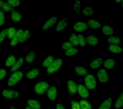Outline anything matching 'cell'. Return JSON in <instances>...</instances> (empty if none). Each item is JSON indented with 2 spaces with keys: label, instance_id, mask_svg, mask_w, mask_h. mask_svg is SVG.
Wrapping results in <instances>:
<instances>
[{
  "label": "cell",
  "instance_id": "44",
  "mask_svg": "<svg viewBox=\"0 0 123 109\" xmlns=\"http://www.w3.org/2000/svg\"><path fill=\"white\" fill-rule=\"evenodd\" d=\"M73 46L70 42H65L63 43V44H62V49L63 50H66L67 49L72 47Z\"/></svg>",
  "mask_w": 123,
  "mask_h": 109
},
{
  "label": "cell",
  "instance_id": "24",
  "mask_svg": "<svg viewBox=\"0 0 123 109\" xmlns=\"http://www.w3.org/2000/svg\"><path fill=\"white\" fill-rule=\"evenodd\" d=\"M16 61V58L14 55H9L6 60L5 65L6 67H11L14 65Z\"/></svg>",
  "mask_w": 123,
  "mask_h": 109
},
{
  "label": "cell",
  "instance_id": "47",
  "mask_svg": "<svg viewBox=\"0 0 123 109\" xmlns=\"http://www.w3.org/2000/svg\"><path fill=\"white\" fill-rule=\"evenodd\" d=\"M10 108L11 109H16V108H15V107H14V106H10Z\"/></svg>",
  "mask_w": 123,
  "mask_h": 109
},
{
  "label": "cell",
  "instance_id": "48",
  "mask_svg": "<svg viewBox=\"0 0 123 109\" xmlns=\"http://www.w3.org/2000/svg\"><path fill=\"white\" fill-rule=\"evenodd\" d=\"M25 109H33L30 108V107H29V106H27L25 107Z\"/></svg>",
  "mask_w": 123,
  "mask_h": 109
},
{
  "label": "cell",
  "instance_id": "6",
  "mask_svg": "<svg viewBox=\"0 0 123 109\" xmlns=\"http://www.w3.org/2000/svg\"><path fill=\"white\" fill-rule=\"evenodd\" d=\"M68 92L70 96L72 97L75 94L77 91V86L74 81L69 80L67 82Z\"/></svg>",
  "mask_w": 123,
  "mask_h": 109
},
{
  "label": "cell",
  "instance_id": "21",
  "mask_svg": "<svg viewBox=\"0 0 123 109\" xmlns=\"http://www.w3.org/2000/svg\"><path fill=\"white\" fill-rule=\"evenodd\" d=\"M115 64L116 63L114 59H108L104 62V65L107 69H111L114 68Z\"/></svg>",
  "mask_w": 123,
  "mask_h": 109
},
{
  "label": "cell",
  "instance_id": "30",
  "mask_svg": "<svg viewBox=\"0 0 123 109\" xmlns=\"http://www.w3.org/2000/svg\"><path fill=\"white\" fill-rule=\"evenodd\" d=\"M55 58L52 55H49L45 59L42 63V66L45 67H48L54 62Z\"/></svg>",
  "mask_w": 123,
  "mask_h": 109
},
{
  "label": "cell",
  "instance_id": "18",
  "mask_svg": "<svg viewBox=\"0 0 123 109\" xmlns=\"http://www.w3.org/2000/svg\"><path fill=\"white\" fill-rule=\"evenodd\" d=\"M40 72V70L39 69H33L28 72L26 75V77L28 79H34L38 76Z\"/></svg>",
  "mask_w": 123,
  "mask_h": 109
},
{
  "label": "cell",
  "instance_id": "10",
  "mask_svg": "<svg viewBox=\"0 0 123 109\" xmlns=\"http://www.w3.org/2000/svg\"><path fill=\"white\" fill-rule=\"evenodd\" d=\"M88 25L85 22L81 21L78 22L74 25L73 28L77 32H82L86 30Z\"/></svg>",
  "mask_w": 123,
  "mask_h": 109
},
{
  "label": "cell",
  "instance_id": "38",
  "mask_svg": "<svg viewBox=\"0 0 123 109\" xmlns=\"http://www.w3.org/2000/svg\"><path fill=\"white\" fill-rule=\"evenodd\" d=\"M79 44L81 46H84L86 44V41L85 37L81 34H79L78 37Z\"/></svg>",
  "mask_w": 123,
  "mask_h": 109
},
{
  "label": "cell",
  "instance_id": "20",
  "mask_svg": "<svg viewBox=\"0 0 123 109\" xmlns=\"http://www.w3.org/2000/svg\"><path fill=\"white\" fill-rule=\"evenodd\" d=\"M112 103L111 98H108L101 104L98 109H110L111 107Z\"/></svg>",
  "mask_w": 123,
  "mask_h": 109
},
{
  "label": "cell",
  "instance_id": "35",
  "mask_svg": "<svg viewBox=\"0 0 123 109\" xmlns=\"http://www.w3.org/2000/svg\"><path fill=\"white\" fill-rule=\"evenodd\" d=\"M79 51V50L77 49L71 47L66 50L64 52V53L66 56H70L75 55L78 53Z\"/></svg>",
  "mask_w": 123,
  "mask_h": 109
},
{
  "label": "cell",
  "instance_id": "3",
  "mask_svg": "<svg viewBox=\"0 0 123 109\" xmlns=\"http://www.w3.org/2000/svg\"><path fill=\"white\" fill-rule=\"evenodd\" d=\"M49 87V84L45 82H40L36 85L34 91L37 94L40 95L45 93Z\"/></svg>",
  "mask_w": 123,
  "mask_h": 109
},
{
  "label": "cell",
  "instance_id": "1",
  "mask_svg": "<svg viewBox=\"0 0 123 109\" xmlns=\"http://www.w3.org/2000/svg\"><path fill=\"white\" fill-rule=\"evenodd\" d=\"M62 60L60 58H57L48 67L46 76L52 74L58 71L62 65Z\"/></svg>",
  "mask_w": 123,
  "mask_h": 109
},
{
  "label": "cell",
  "instance_id": "15",
  "mask_svg": "<svg viewBox=\"0 0 123 109\" xmlns=\"http://www.w3.org/2000/svg\"><path fill=\"white\" fill-rule=\"evenodd\" d=\"M0 8L6 12H11L14 10L13 7H12L8 3L0 0Z\"/></svg>",
  "mask_w": 123,
  "mask_h": 109
},
{
  "label": "cell",
  "instance_id": "19",
  "mask_svg": "<svg viewBox=\"0 0 123 109\" xmlns=\"http://www.w3.org/2000/svg\"><path fill=\"white\" fill-rule=\"evenodd\" d=\"M86 41L91 46H95L98 43V38L93 35H90L86 37Z\"/></svg>",
  "mask_w": 123,
  "mask_h": 109
},
{
  "label": "cell",
  "instance_id": "29",
  "mask_svg": "<svg viewBox=\"0 0 123 109\" xmlns=\"http://www.w3.org/2000/svg\"><path fill=\"white\" fill-rule=\"evenodd\" d=\"M36 57V52L35 51L29 52L26 55L25 61L26 63H31L34 61Z\"/></svg>",
  "mask_w": 123,
  "mask_h": 109
},
{
  "label": "cell",
  "instance_id": "16",
  "mask_svg": "<svg viewBox=\"0 0 123 109\" xmlns=\"http://www.w3.org/2000/svg\"><path fill=\"white\" fill-rule=\"evenodd\" d=\"M103 62V59L101 58H97L93 60L90 63L89 66L91 68L94 69H98L101 66Z\"/></svg>",
  "mask_w": 123,
  "mask_h": 109
},
{
  "label": "cell",
  "instance_id": "41",
  "mask_svg": "<svg viewBox=\"0 0 123 109\" xmlns=\"http://www.w3.org/2000/svg\"><path fill=\"white\" fill-rule=\"evenodd\" d=\"M7 29H4L1 31L0 33V43L4 40L7 36Z\"/></svg>",
  "mask_w": 123,
  "mask_h": 109
},
{
  "label": "cell",
  "instance_id": "39",
  "mask_svg": "<svg viewBox=\"0 0 123 109\" xmlns=\"http://www.w3.org/2000/svg\"><path fill=\"white\" fill-rule=\"evenodd\" d=\"M80 0L75 1V2L74 4V8L73 9L78 14H79L80 12Z\"/></svg>",
  "mask_w": 123,
  "mask_h": 109
},
{
  "label": "cell",
  "instance_id": "37",
  "mask_svg": "<svg viewBox=\"0 0 123 109\" xmlns=\"http://www.w3.org/2000/svg\"><path fill=\"white\" fill-rule=\"evenodd\" d=\"M82 13L85 16H89L93 15L94 11L91 7L86 6L82 10Z\"/></svg>",
  "mask_w": 123,
  "mask_h": 109
},
{
  "label": "cell",
  "instance_id": "12",
  "mask_svg": "<svg viewBox=\"0 0 123 109\" xmlns=\"http://www.w3.org/2000/svg\"><path fill=\"white\" fill-rule=\"evenodd\" d=\"M57 19V17H51L44 23L42 27V29L43 30H47L49 28L55 24Z\"/></svg>",
  "mask_w": 123,
  "mask_h": 109
},
{
  "label": "cell",
  "instance_id": "5",
  "mask_svg": "<svg viewBox=\"0 0 123 109\" xmlns=\"http://www.w3.org/2000/svg\"><path fill=\"white\" fill-rule=\"evenodd\" d=\"M2 94L4 97L8 99L17 98L20 96V94L18 92L12 90H4Z\"/></svg>",
  "mask_w": 123,
  "mask_h": 109
},
{
  "label": "cell",
  "instance_id": "26",
  "mask_svg": "<svg viewBox=\"0 0 123 109\" xmlns=\"http://www.w3.org/2000/svg\"><path fill=\"white\" fill-rule=\"evenodd\" d=\"M87 24L91 28L97 29L102 26V24L99 22L93 19H90L87 21Z\"/></svg>",
  "mask_w": 123,
  "mask_h": 109
},
{
  "label": "cell",
  "instance_id": "23",
  "mask_svg": "<svg viewBox=\"0 0 123 109\" xmlns=\"http://www.w3.org/2000/svg\"><path fill=\"white\" fill-rule=\"evenodd\" d=\"M29 107L33 109H40V103L37 100L33 99H29L27 101Z\"/></svg>",
  "mask_w": 123,
  "mask_h": 109
},
{
  "label": "cell",
  "instance_id": "27",
  "mask_svg": "<svg viewBox=\"0 0 123 109\" xmlns=\"http://www.w3.org/2000/svg\"><path fill=\"white\" fill-rule=\"evenodd\" d=\"M79 105L81 109H92V106L89 101L82 99L79 102Z\"/></svg>",
  "mask_w": 123,
  "mask_h": 109
},
{
  "label": "cell",
  "instance_id": "22",
  "mask_svg": "<svg viewBox=\"0 0 123 109\" xmlns=\"http://www.w3.org/2000/svg\"><path fill=\"white\" fill-rule=\"evenodd\" d=\"M102 31L104 35L108 36L113 35L114 32V29L108 25L103 26L102 28Z\"/></svg>",
  "mask_w": 123,
  "mask_h": 109
},
{
  "label": "cell",
  "instance_id": "34",
  "mask_svg": "<svg viewBox=\"0 0 123 109\" xmlns=\"http://www.w3.org/2000/svg\"><path fill=\"white\" fill-rule=\"evenodd\" d=\"M31 35V34L29 30L28 29L25 30V32H24L22 38L20 40V42L24 43L28 39H29Z\"/></svg>",
  "mask_w": 123,
  "mask_h": 109
},
{
  "label": "cell",
  "instance_id": "33",
  "mask_svg": "<svg viewBox=\"0 0 123 109\" xmlns=\"http://www.w3.org/2000/svg\"><path fill=\"white\" fill-rule=\"evenodd\" d=\"M69 40L73 46H77L79 44L78 37L75 33H73L71 34Z\"/></svg>",
  "mask_w": 123,
  "mask_h": 109
},
{
  "label": "cell",
  "instance_id": "36",
  "mask_svg": "<svg viewBox=\"0 0 123 109\" xmlns=\"http://www.w3.org/2000/svg\"><path fill=\"white\" fill-rule=\"evenodd\" d=\"M108 42L115 45H119L121 42L120 38L115 36H111L107 39Z\"/></svg>",
  "mask_w": 123,
  "mask_h": 109
},
{
  "label": "cell",
  "instance_id": "40",
  "mask_svg": "<svg viewBox=\"0 0 123 109\" xmlns=\"http://www.w3.org/2000/svg\"><path fill=\"white\" fill-rule=\"evenodd\" d=\"M6 2L12 7L19 6L21 4V1L20 0H7Z\"/></svg>",
  "mask_w": 123,
  "mask_h": 109
},
{
  "label": "cell",
  "instance_id": "9",
  "mask_svg": "<svg viewBox=\"0 0 123 109\" xmlns=\"http://www.w3.org/2000/svg\"><path fill=\"white\" fill-rule=\"evenodd\" d=\"M77 91L80 96L83 98H87L89 96L88 90L84 85L79 84L77 86Z\"/></svg>",
  "mask_w": 123,
  "mask_h": 109
},
{
  "label": "cell",
  "instance_id": "28",
  "mask_svg": "<svg viewBox=\"0 0 123 109\" xmlns=\"http://www.w3.org/2000/svg\"><path fill=\"white\" fill-rule=\"evenodd\" d=\"M75 70L76 73L80 76H84L87 74V70L86 69L80 66L75 67Z\"/></svg>",
  "mask_w": 123,
  "mask_h": 109
},
{
  "label": "cell",
  "instance_id": "25",
  "mask_svg": "<svg viewBox=\"0 0 123 109\" xmlns=\"http://www.w3.org/2000/svg\"><path fill=\"white\" fill-rule=\"evenodd\" d=\"M108 50L111 52L115 53H121L123 51V49L119 46L114 45H110Z\"/></svg>",
  "mask_w": 123,
  "mask_h": 109
},
{
  "label": "cell",
  "instance_id": "13",
  "mask_svg": "<svg viewBox=\"0 0 123 109\" xmlns=\"http://www.w3.org/2000/svg\"><path fill=\"white\" fill-rule=\"evenodd\" d=\"M68 23L67 18H63L59 22L56 26V30L58 31H61L66 27Z\"/></svg>",
  "mask_w": 123,
  "mask_h": 109
},
{
  "label": "cell",
  "instance_id": "46",
  "mask_svg": "<svg viewBox=\"0 0 123 109\" xmlns=\"http://www.w3.org/2000/svg\"><path fill=\"white\" fill-rule=\"evenodd\" d=\"M56 109H66L60 103L57 104L56 106Z\"/></svg>",
  "mask_w": 123,
  "mask_h": 109
},
{
  "label": "cell",
  "instance_id": "11",
  "mask_svg": "<svg viewBox=\"0 0 123 109\" xmlns=\"http://www.w3.org/2000/svg\"><path fill=\"white\" fill-rule=\"evenodd\" d=\"M57 91L55 87L51 86L49 88L47 92V96L49 99L54 101L55 100L56 98Z\"/></svg>",
  "mask_w": 123,
  "mask_h": 109
},
{
  "label": "cell",
  "instance_id": "49",
  "mask_svg": "<svg viewBox=\"0 0 123 109\" xmlns=\"http://www.w3.org/2000/svg\"><path fill=\"white\" fill-rule=\"evenodd\" d=\"M117 3H120V2H121L123 1V0H116L115 1Z\"/></svg>",
  "mask_w": 123,
  "mask_h": 109
},
{
  "label": "cell",
  "instance_id": "32",
  "mask_svg": "<svg viewBox=\"0 0 123 109\" xmlns=\"http://www.w3.org/2000/svg\"><path fill=\"white\" fill-rule=\"evenodd\" d=\"M123 105V94L122 93L115 103L114 108L116 109H119L122 108Z\"/></svg>",
  "mask_w": 123,
  "mask_h": 109
},
{
  "label": "cell",
  "instance_id": "14",
  "mask_svg": "<svg viewBox=\"0 0 123 109\" xmlns=\"http://www.w3.org/2000/svg\"><path fill=\"white\" fill-rule=\"evenodd\" d=\"M24 59L23 57H21L19 58L17 62L11 69L10 72L11 73L15 72V71L20 69L24 63Z\"/></svg>",
  "mask_w": 123,
  "mask_h": 109
},
{
  "label": "cell",
  "instance_id": "8",
  "mask_svg": "<svg viewBox=\"0 0 123 109\" xmlns=\"http://www.w3.org/2000/svg\"><path fill=\"white\" fill-rule=\"evenodd\" d=\"M23 33L24 31L22 29H20L17 30L16 35L11 41L10 44L11 46H15L18 44L21 40Z\"/></svg>",
  "mask_w": 123,
  "mask_h": 109
},
{
  "label": "cell",
  "instance_id": "4",
  "mask_svg": "<svg viewBox=\"0 0 123 109\" xmlns=\"http://www.w3.org/2000/svg\"><path fill=\"white\" fill-rule=\"evenodd\" d=\"M86 86L89 89H93L96 87L97 83L96 78L94 75H88L85 76L84 79Z\"/></svg>",
  "mask_w": 123,
  "mask_h": 109
},
{
  "label": "cell",
  "instance_id": "31",
  "mask_svg": "<svg viewBox=\"0 0 123 109\" xmlns=\"http://www.w3.org/2000/svg\"><path fill=\"white\" fill-rule=\"evenodd\" d=\"M16 32L17 31L16 29L14 27H11L8 29L7 35L8 39L10 40L13 39L16 35Z\"/></svg>",
  "mask_w": 123,
  "mask_h": 109
},
{
  "label": "cell",
  "instance_id": "43",
  "mask_svg": "<svg viewBox=\"0 0 123 109\" xmlns=\"http://www.w3.org/2000/svg\"><path fill=\"white\" fill-rule=\"evenodd\" d=\"M72 109H81L79 104L74 100H72L71 101Z\"/></svg>",
  "mask_w": 123,
  "mask_h": 109
},
{
  "label": "cell",
  "instance_id": "17",
  "mask_svg": "<svg viewBox=\"0 0 123 109\" xmlns=\"http://www.w3.org/2000/svg\"><path fill=\"white\" fill-rule=\"evenodd\" d=\"M11 17L12 20L15 23L20 21L22 18V15L19 12L14 10L11 12Z\"/></svg>",
  "mask_w": 123,
  "mask_h": 109
},
{
  "label": "cell",
  "instance_id": "42",
  "mask_svg": "<svg viewBox=\"0 0 123 109\" xmlns=\"http://www.w3.org/2000/svg\"><path fill=\"white\" fill-rule=\"evenodd\" d=\"M5 20L4 12L1 9H0V27L3 25Z\"/></svg>",
  "mask_w": 123,
  "mask_h": 109
},
{
  "label": "cell",
  "instance_id": "2",
  "mask_svg": "<svg viewBox=\"0 0 123 109\" xmlns=\"http://www.w3.org/2000/svg\"><path fill=\"white\" fill-rule=\"evenodd\" d=\"M23 76V72L17 71L12 74L10 77L8 82V85L10 87L16 85L22 79Z\"/></svg>",
  "mask_w": 123,
  "mask_h": 109
},
{
  "label": "cell",
  "instance_id": "7",
  "mask_svg": "<svg viewBox=\"0 0 123 109\" xmlns=\"http://www.w3.org/2000/svg\"><path fill=\"white\" fill-rule=\"evenodd\" d=\"M97 77L101 82L106 83L109 81L108 76L106 70L101 69L98 71L97 74Z\"/></svg>",
  "mask_w": 123,
  "mask_h": 109
},
{
  "label": "cell",
  "instance_id": "45",
  "mask_svg": "<svg viewBox=\"0 0 123 109\" xmlns=\"http://www.w3.org/2000/svg\"><path fill=\"white\" fill-rule=\"evenodd\" d=\"M7 75V72L6 70L4 69H0V80H2Z\"/></svg>",
  "mask_w": 123,
  "mask_h": 109
}]
</instances>
